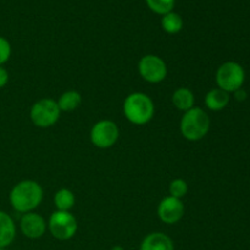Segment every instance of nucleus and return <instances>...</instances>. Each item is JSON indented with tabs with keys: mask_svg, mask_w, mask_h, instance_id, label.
<instances>
[{
	"mask_svg": "<svg viewBox=\"0 0 250 250\" xmlns=\"http://www.w3.org/2000/svg\"><path fill=\"white\" fill-rule=\"evenodd\" d=\"M90 142L99 149H109L116 144L120 137V129L111 120H100L90 129Z\"/></svg>",
	"mask_w": 250,
	"mask_h": 250,
	"instance_id": "7",
	"label": "nucleus"
},
{
	"mask_svg": "<svg viewBox=\"0 0 250 250\" xmlns=\"http://www.w3.org/2000/svg\"><path fill=\"white\" fill-rule=\"evenodd\" d=\"M9 200L15 211L20 214L32 212L43 200V188L37 181L23 180L12 187Z\"/></svg>",
	"mask_w": 250,
	"mask_h": 250,
	"instance_id": "1",
	"label": "nucleus"
},
{
	"mask_svg": "<svg viewBox=\"0 0 250 250\" xmlns=\"http://www.w3.org/2000/svg\"><path fill=\"white\" fill-rule=\"evenodd\" d=\"M16 237V225L7 212L0 210V249H5Z\"/></svg>",
	"mask_w": 250,
	"mask_h": 250,
	"instance_id": "12",
	"label": "nucleus"
},
{
	"mask_svg": "<svg viewBox=\"0 0 250 250\" xmlns=\"http://www.w3.org/2000/svg\"><path fill=\"white\" fill-rule=\"evenodd\" d=\"M46 229H48L46 221L37 212H27L22 215L20 220V229L22 234L29 239L42 238L45 234Z\"/></svg>",
	"mask_w": 250,
	"mask_h": 250,
	"instance_id": "10",
	"label": "nucleus"
},
{
	"mask_svg": "<svg viewBox=\"0 0 250 250\" xmlns=\"http://www.w3.org/2000/svg\"><path fill=\"white\" fill-rule=\"evenodd\" d=\"M161 27H163L164 31L168 34L178 33V32H181V29L183 28L182 16L175 11H171L163 15V19H161Z\"/></svg>",
	"mask_w": 250,
	"mask_h": 250,
	"instance_id": "17",
	"label": "nucleus"
},
{
	"mask_svg": "<svg viewBox=\"0 0 250 250\" xmlns=\"http://www.w3.org/2000/svg\"><path fill=\"white\" fill-rule=\"evenodd\" d=\"M139 250H175V246L167 234L153 232L144 237Z\"/></svg>",
	"mask_w": 250,
	"mask_h": 250,
	"instance_id": "11",
	"label": "nucleus"
},
{
	"mask_svg": "<svg viewBox=\"0 0 250 250\" xmlns=\"http://www.w3.org/2000/svg\"><path fill=\"white\" fill-rule=\"evenodd\" d=\"M12 54V48L10 42L5 37L0 36V66L6 63L10 60Z\"/></svg>",
	"mask_w": 250,
	"mask_h": 250,
	"instance_id": "20",
	"label": "nucleus"
},
{
	"mask_svg": "<svg viewBox=\"0 0 250 250\" xmlns=\"http://www.w3.org/2000/svg\"><path fill=\"white\" fill-rule=\"evenodd\" d=\"M138 72L148 83H160L167 76V65L158 55L148 54L141 58L138 62Z\"/></svg>",
	"mask_w": 250,
	"mask_h": 250,
	"instance_id": "8",
	"label": "nucleus"
},
{
	"mask_svg": "<svg viewBox=\"0 0 250 250\" xmlns=\"http://www.w3.org/2000/svg\"><path fill=\"white\" fill-rule=\"evenodd\" d=\"M9 82V72L5 67L0 66V89L4 88Z\"/></svg>",
	"mask_w": 250,
	"mask_h": 250,
	"instance_id": "21",
	"label": "nucleus"
},
{
	"mask_svg": "<svg viewBox=\"0 0 250 250\" xmlns=\"http://www.w3.org/2000/svg\"><path fill=\"white\" fill-rule=\"evenodd\" d=\"M125 117L136 126H143L153 120L155 105L146 93L134 92L127 95L124 102Z\"/></svg>",
	"mask_w": 250,
	"mask_h": 250,
	"instance_id": "2",
	"label": "nucleus"
},
{
	"mask_svg": "<svg viewBox=\"0 0 250 250\" xmlns=\"http://www.w3.org/2000/svg\"><path fill=\"white\" fill-rule=\"evenodd\" d=\"M229 93L220 89V88H212L211 90L207 93L205 95V106L211 111H221L227 105L229 104Z\"/></svg>",
	"mask_w": 250,
	"mask_h": 250,
	"instance_id": "13",
	"label": "nucleus"
},
{
	"mask_svg": "<svg viewBox=\"0 0 250 250\" xmlns=\"http://www.w3.org/2000/svg\"><path fill=\"white\" fill-rule=\"evenodd\" d=\"M56 103H58L61 112L75 111L82 104V95L77 90H67L59 97Z\"/></svg>",
	"mask_w": 250,
	"mask_h": 250,
	"instance_id": "15",
	"label": "nucleus"
},
{
	"mask_svg": "<svg viewBox=\"0 0 250 250\" xmlns=\"http://www.w3.org/2000/svg\"><path fill=\"white\" fill-rule=\"evenodd\" d=\"M233 94H234V99H236L237 102H244V100L247 99V92L243 89V88L236 90Z\"/></svg>",
	"mask_w": 250,
	"mask_h": 250,
	"instance_id": "22",
	"label": "nucleus"
},
{
	"mask_svg": "<svg viewBox=\"0 0 250 250\" xmlns=\"http://www.w3.org/2000/svg\"><path fill=\"white\" fill-rule=\"evenodd\" d=\"M146 1L151 11L163 16L167 12L173 11L176 0H146Z\"/></svg>",
	"mask_w": 250,
	"mask_h": 250,
	"instance_id": "18",
	"label": "nucleus"
},
{
	"mask_svg": "<svg viewBox=\"0 0 250 250\" xmlns=\"http://www.w3.org/2000/svg\"><path fill=\"white\" fill-rule=\"evenodd\" d=\"M168 193L171 197L182 200L188 193V183L183 178H175L168 186Z\"/></svg>",
	"mask_w": 250,
	"mask_h": 250,
	"instance_id": "19",
	"label": "nucleus"
},
{
	"mask_svg": "<svg viewBox=\"0 0 250 250\" xmlns=\"http://www.w3.org/2000/svg\"><path fill=\"white\" fill-rule=\"evenodd\" d=\"M61 111L56 100L44 98L34 103L29 111V117L34 126L39 128H49L60 119Z\"/></svg>",
	"mask_w": 250,
	"mask_h": 250,
	"instance_id": "5",
	"label": "nucleus"
},
{
	"mask_svg": "<svg viewBox=\"0 0 250 250\" xmlns=\"http://www.w3.org/2000/svg\"><path fill=\"white\" fill-rule=\"evenodd\" d=\"M111 250H125V249H124V247H121V246H115V247H112Z\"/></svg>",
	"mask_w": 250,
	"mask_h": 250,
	"instance_id": "23",
	"label": "nucleus"
},
{
	"mask_svg": "<svg viewBox=\"0 0 250 250\" xmlns=\"http://www.w3.org/2000/svg\"><path fill=\"white\" fill-rule=\"evenodd\" d=\"M185 215V204L182 200L171 195L164 198L158 205V216L164 224L175 225L182 220Z\"/></svg>",
	"mask_w": 250,
	"mask_h": 250,
	"instance_id": "9",
	"label": "nucleus"
},
{
	"mask_svg": "<svg viewBox=\"0 0 250 250\" xmlns=\"http://www.w3.org/2000/svg\"><path fill=\"white\" fill-rule=\"evenodd\" d=\"M76 204V197L67 188L59 189L54 195V205L58 211H70Z\"/></svg>",
	"mask_w": 250,
	"mask_h": 250,
	"instance_id": "16",
	"label": "nucleus"
},
{
	"mask_svg": "<svg viewBox=\"0 0 250 250\" xmlns=\"http://www.w3.org/2000/svg\"><path fill=\"white\" fill-rule=\"evenodd\" d=\"M171 99H172V104L175 105L176 109L183 112L193 109L195 104L194 93L187 87H181L176 89Z\"/></svg>",
	"mask_w": 250,
	"mask_h": 250,
	"instance_id": "14",
	"label": "nucleus"
},
{
	"mask_svg": "<svg viewBox=\"0 0 250 250\" xmlns=\"http://www.w3.org/2000/svg\"><path fill=\"white\" fill-rule=\"evenodd\" d=\"M209 115L202 107L194 106L185 112L180 122V131L183 138L190 142H198L204 138L210 131Z\"/></svg>",
	"mask_w": 250,
	"mask_h": 250,
	"instance_id": "3",
	"label": "nucleus"
},
{
	"mask_svg": "<svg viewBox=\"0 0 250 250\" xmlns=\"http://www.w3.org/2000/svg\"><path fill=\"white\" fill-rule=\"evenodd\" d=\"M215 80L217 88L227 93H234L243 87L246 72L241 63L236 61H226L217 68Z\"/></svg>",
	"mask_w": 250,
	"mask_h": 250,
	"instance_id": "4",
	"label": "nucleus"
},
{
	"mask_svg": "<svg viewBox=\"0 0 250 250\" xmlns=\"http://www.w3.org/2000/svg\"><path fill=\"white\" fill-rule=\"evenodd\" d=\"M48 229L58 241H70L78 229L77 219L70 211H54L49 217Z\"/></svg>",
	"mask_w": 250,
	"mask_h": 250,
	"instance_id": "6",
	"label": "nucleus"
},
{
	"mask_svg": "<svg viewBox=\"0 0 250 250\" xmlns=\"http://www.w3.org/2000/svg\"><path fill=\"white\" fill-rule=\"evenodd\" d=\"M0 250H6V249H0Z\"/></svg>",
	"mask_w": 250,
	"mask_h": 250,
	"instance_id": "24",
	"label": "nucleus"
}]
</instances>
